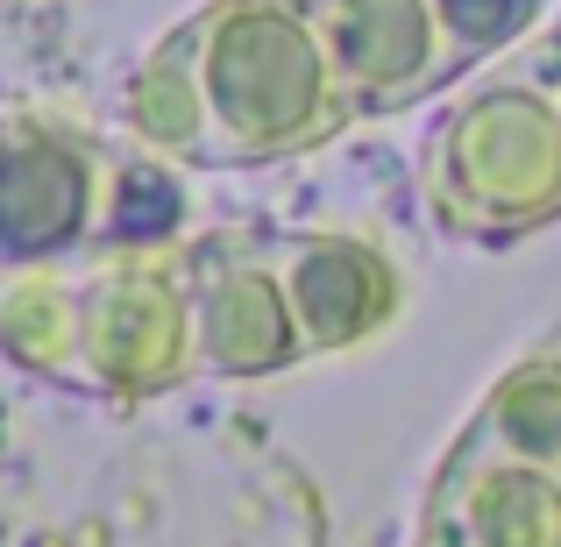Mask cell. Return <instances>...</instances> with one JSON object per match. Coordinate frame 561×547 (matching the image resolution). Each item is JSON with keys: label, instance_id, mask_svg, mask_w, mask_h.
Returning <instances> with one entry per match:
<instances>
[{"label": "cell", "instance_id": "1", "mask_svg": "<svg viewBox=\"0 0 561 547\" xmlns=\"http://www.w3.org/2000/svg\"><path fill=\"white\" fill-rule=\"evenodd\" d=\"M128 122L185 164H277L356 114L313 0H214L142 57Z\"/></svg>", "mask_w": 561, "mask_h": 547}, {"label": "cell", "instance_id": "2", "mask_svg": "<svg viewBox=\"0 0 561 547\" xmlns=\"http://www.w3.org/2000/svg\"><path fill=\"white\" fill-rule=\"evenodd\" d=\"M426 200L455 235L505 242L561 214V43L512 57L426 143Z\"/></svg>", "mask_w": 561, "mask_h": 547}, {"label": "cell", "instance_id": "3", "mask_svg": "<svg viewBox=\"0 0 561 547\" xmlns=\"http://www.w3.org/2000/svg\"><path fill=\"white\" fill-rule=\"evenodd\" d=\"M199 363L192 285L179 263L114 257L79 277V391L93 398H157Z\"/></svg>", "mask_w": 561, "mask_h": 547}, {"label": "cell", "instance_id": "4", "mask_svg": "<svg viewBox=\"0 0 561 547\" xmlns=\"http://www.w3.org/2000/svg\"><path fill=\"white\" fill-rule=\"evenodd\" d=\"M114 164L122 157H107L79 128L28 122V114L0 122V263L36 271L100 242Z\"/></svg>", "mask_w": 561, "mask_h": 547}, {"label": "cell", "instance_id": "5", "mask_svg": "<svg viewBox=\"0 0 561 547\" xmlns=\"http://www.w3.org/2000/svg\"><path fill=\"white\" fill-rule=\"evenodd\" d=\"M313 22L356 122L412 107L462 71L440 0H313Z\"/></svg>", "mask_w": 561, "mask_h": 547}, {"label": "cell", "instance_id": "6", "mask_svg": "<svg viewBox=\"0 0 561 547\" xmlns=\"http://www.w3.org/2000/svg\"><path fill=\"white\" fill-rule=\"evenodd\" d=\"M185 285H192L199 363L214 377H271V369L306 356V334L271 242H206L185 263Z\"/></svg>", "mask_w": 561, "mask_h": 547}, {"label": "cell", "instance_id": "7", "mask_svg": "<svg viewBox=\"0 0 561 547\" xmlns=\"http://www.w3.org/2000/svg\"><path fill=\"white\" fill-rule=\"evenodd\" d=\"M271 257H277V277H285V292H291L306 356H313V349L370 342L377 328H391L398 299H405L398 263L383 257L377 242H363V235H334V228L285 235V242H271Z\"/></svg>", "mask_w": 561, "mask_h": 547}, {"label": "cell", "instance_id": "8", "mask_svg": "<svg viewBox=\"0 0 561 547\" xmlns=\"http://www.w3.org/2000/svg\"><path fill=\"white\" fill-rule=\"evenodd\" d=\"M440 547H561V469L455 448L426 512Z\"/></svg>", "mask_w": 561, "mask_h": 547}, {"label": "cell", "instance_id": "9", "mask_svg": "<svg viewBox=\"0 0 561 547\" xmlns=\"http://www.w3.org/2000/svg\"><path fill=\"white\" fill-rule=\"evenodd\" d=\"M462 448L561 469V356H526L519 369H505L483 398V412L469 420Z\"/></svg>", "mask_w": 561, "mask_h": 547}, {"label": "cell", "instance_id": "10", "mask_svg": "<svg viewBox=\"0 0 561 547\" xmlns=\"http://www.w3.org/2000/svg\"><path fill=\"white\" fill-rule=\"evenodd\" d=\"M0 349L14 363H28L36 377H57L79 391V285L22 277L0 299Z\"/></svg>", "mask_w": 561, "mask_h": 547}, {"label": "cell", "instance_id": "11", "mask_svg": "<svg viewBox=\"0 0 561 547\" xmlns=\"http://www.w3.org/2000/svg\"><path fill=\"white\" fill-rule=\"evenodd\" d=\"M179 220H185V185L171 179L164 164H150V157H122V164H114L100 242L142 257V249L171 242V235H179Z\"/></svg>", "mask_w": 561, "mask_h": 547}, {"label": "cell", "instance_id": "12", "mask_svg": "<svg viewBox=\"0 0 561 547\" xmlns=\"http://www.w3.org/2000/svg\"><path fill=\"white\" fill-rule=\"evenodd\" d=\"M440 14H448V36L462 50V65H477V57L505 50L512 36H526L540 22V0H440Z\"/></svg>", "mask_w": 561, "mask_h": 547}, {"label": "cell", "instance_id": "13", "mask_svg": "<svg viewBox=\"0 0 561 547\" xmlns=\"http://www.w3.org/2000/svg\"><path fill=\"white\" fill-rule=\"evenodd\" d=\"M426 547H440V540H426Z\"/></svg>", "mask_w": 561, "mask_h": 547}, {"label": "cell", "instance_id": "14", "mask_svg": "<svg viewBox=\"0 0 561 547\" xmlns=\"http://www.w3.org/2000/svg\"><path fill=\"white\" fill-rule=\"evenodd\" d=\"M554 43H561V36H554Z\"/></svg>", "mask_w": 561, "mask_h": 547}]
</instances>
